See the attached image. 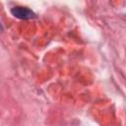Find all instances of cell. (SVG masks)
Listing matches in <instances>:
<instances>
[{"instance_id": "1", "label": "cell", "mask_w": 126, "mask_h": 126, "mask_svg": "<svg viewBox=\"0 0 126 126\" xmlns=\"http://www.w3.org/2000/svg\"><path fill=\"white\" fill-rule=\"evenodd\" d=\"M11 13L20 19H31L34 17V14L28 8L26 7H14L11 10Z\"/></svg>"}]
</instances>
